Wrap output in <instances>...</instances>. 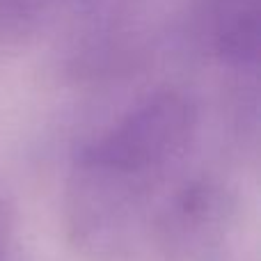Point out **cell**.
<instances>
[{"label":"cell","instance_id":"obj_2","mask_svg":"<svg viewBox=\"0 0 261 261\" xmlns=\"http://www.w3.org/2000/svg\"><path fill=\"white\" fill-rule=\"evenodd\" d=\"M197 25L229 67H252L259 53V0H197Z\"/></svg>","mask_w":261,"mask_h":261},{"label":"cell","instance_id":"obj_3","mask_svg":"<svg viewBox=\"0 0 261 261\" xmlns=\"http://www.w3.org/2000/svg\"><path fill=\"white\" fill-rule=\"evenodd\" d=\"M3 236H5V227H3V216H0V254H3Z\"/></svg>","mask_w":261,"mask_h":261},{"label":"cell","instance_id":"obj_1","mask_svg":"<svg viewBox=\"0 0 261 261\" xmlns=\"http://www.w3.org/2000/svg\"><path fill=\"white\" fill-rule=\"evenodd\" d=\"M195 106L179 92H158L140 103L85 153V165L122 174L167 163L188 144L195 130Z\"/></svg>","mask_w":261,"mask_h":261}]
</instances>
